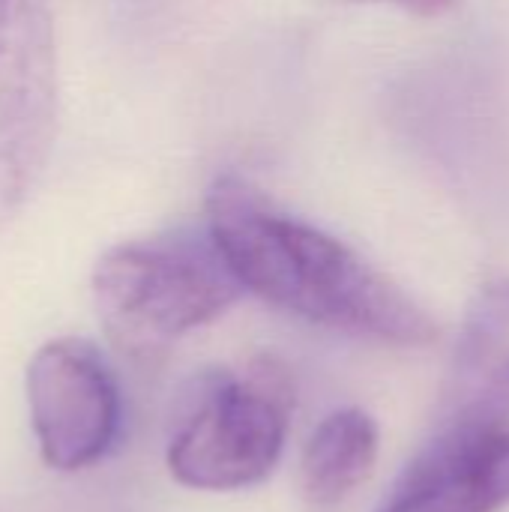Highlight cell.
Masks as SVG:
<instances>
[{
    "mask_svg": "<svg viewBox=\"0 0 509 512\" xmlns=\"http://www.w3.org/2000/svg\"><path fill=\"white\" fill-rule=\"evenodd\" d=\"M509 507V429L426 441L375 512H501Z\"/></svg>",
    "mask_w": 509,
    "mask_h": 512,
    "instance_id": "52a82bcc",
    "label": "cell"
},
{
    "mask_svg": "<svg viewBox=\"0 0 509 512\" xmlns=\"http://www.w3.org/2000/svg\"><path fill=\"white\" fill-rule=\"evenodd\" d=\"M207 228L240 285L276 309L402 348H423L438 336L432 315L405 288L237 174L213 183Z\"/></svg>",
    "mask_w": 509,
    "mask_h": 512,
    "instance_id": "6da1fadb",
    "label": "cell"
},
{
    "mask_svg": "<svg viewBox=\"0 0 509 512\" xmlns=\"http://www.w3.org/2000/svg\"><path fill=\"white\" fill-rule=\"evenodd\" d=\"M24 396L48 468L96 465L120 429V393L105 357L84 339H51L27 363Z\"/></svg>",
    "mask_w": 509,
    "mask_h": 512,
    "instance_id": "5b68a950",
    "label": "cell"
},
{
    "mask_svg": "<svg viewBox=\"0 0 509 512\" xmlns=\"http://www.w3.org/2000/svg\"><path fill=\"white\" fill-rule=\"evenodd\" d=\"M291 405V378L270 357L201 378L168 441L171 477L201 492L261 483L282 456Z\"/></svg>",
    "mask_w": 509,
    "mask_h": 512,
    "instance_id": "3957f363",
    "label": "cell"
},
{
    "mask_svg": "<svg viewBox=\"0 0 509 512\" xmlns=\"http://www.w3.org/2000/svg\"><path fill=\"white\" fill-rule=\"evenodd\" d=\"M378 426L360 408L327 414L303 447L300 489L312 510L342 507L375 471Z\"/></svg>",
    "mask_w": 509,
    "mask_h": 512,
    "instance_id": "ba28073f",
    "label": "cell"
},
{
    "mask_svg": "<svg viewBox=\"0 0 509 512\" xmlns=\"http://www.w3.org/2000/svg\"><path fill=\"white\" fill-rule=\"evenodd\" d=\"M339 3H384V6H396L411 15H423V18L444 15L453 6H459V0H339Z\"/></svg>",
    "mask_w": 509,
    "mask_h": 512,
    "instance_id": "9c48e42d",
    "label": "cell"
},
{
    "mask_svg": "<svg viewBox=\"0 0 509 512\" xmlns=\"http://www.w3.org/2000/svg\"><path fill=\"white\" fill-rule=\"evenodd\" d=\"M105 336L132 360H156L246 291L210 228H174L108 249L93 267Z\"/></svg>",
    "mask_w": 509,
    "mask_h": 512,
    "instance_id": "7a4b0ae2",
    "label": "cell"
},
{
    "mask_svg": "<svg viewBox=\"0 0 509 512\" xmlns=\"http://www.w3.org/2000/svg\"><path fill=\"white\" fill-rule=\"evenodd\" d=\"M509 429V276L486 279L468 303L432 423V441Z\"/></svg>",
    "mask_w": 509,
    "mask_h": 512,
    "instance_id": "8992f818",
    "label": "cell"
},
{
    "mask_svg": "<svg viewBox=\"0 0 509 512\" xmlns=\"http://www.w3.org/2000/svg\"><path fill=\"white\" fill-rule=\"evenodd\" d=\"M57 126L51 0H0V228L39 180Z\"/></svg>",
    "mask_w": 509,
    "mask_h": 512,
    "instance_id": "277c9868",
    "label": "cell"
}]
</instances>
